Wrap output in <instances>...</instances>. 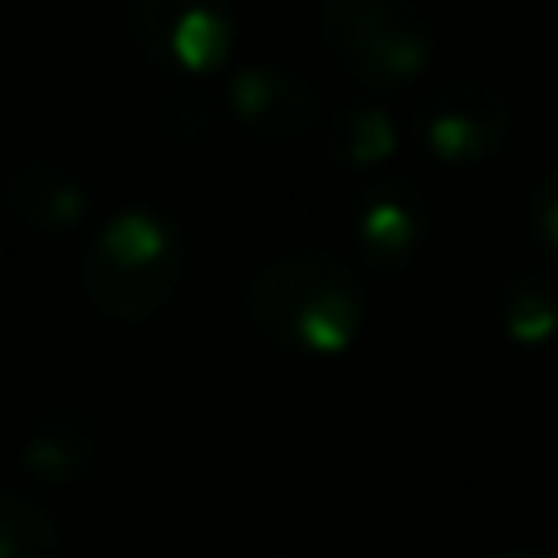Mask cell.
Here are the masks:
<instances>
[{"instance_id": "6da1fadb", "label": "cell", "mask_w": 558, "mask_h": 558, "mask_svg": "<svg viewBox=\"0 0 558 558\" xmlns=\"http://www.w3.org/2000/svg\"><path fill=\"white\" fill-rule=\"evenodd\" d=\"M245 314L270 348L299 357H333L363 333V289L333 255L289 251L251 279Z\"/></svg>"}, {"instance_id": "7a4b0ae2", "label": "cell", "mask_w": 558, "mask_h": 558, "mask_svg": "<svg viewBox=\"0 0 558 558\" xmlns=\"http://www.w3.org/2000/svg\"><path fill=\"white\" fill-rule=\"evenodd\" d=\"M186 279V235L153 206L108 216L84 255V294L113 324H147Z\"/></svg>"}, {"instance_id": "3957f363", "label": "cell", "mask_w": 558, "mask_h": 558, "mask_svg": "<svg viewBox=\"0 0 558 558\" xmlns=\"http://www.w3.org/2000/svg\"><path fill=\"white\" fill-rule=\"evenodd\" d=\"M318 39L328 64L373 94L416 84L436 59V20L422 0H324Z\"/></svg>"}, {"instance_id": "277c9868", "label": "cell", "mask_w": 558, "mask_h": 558, "mask_svg": "<svg viewBox=\"0 0 558 558\" xmlns=\"http://www.w3.org/2000/svg\"><path fill=\"white\" fill-rule=\"evenodd\" d=\"M123 35L157 74L211 78L235 59V10L231 0H123Z\"/></svg>"}, {"instance_id": "5b68a950", "label": "cell", "mask_w": 558, "mask_h": 558, "mask_svg": "<svg viewBox=\"0 0 558 558\" xmlns=\"http://www.w3.org/2000/svg\"><path fill=\"white\" fill-rule=\"evenodd\" d=\"M416 143L441 167H485L510 147L514 113L500 88L481 78H446L416 104Z\"/></svg>"}, {"instance_id": "8992f818", "label": "cell", "mask_w": 558, "mask_h": 558, "mask_svg": "<svg viewBox=\"0 0 558 558\" xmlns=\"http://www.w3.org/2000/svg\"><path fill=\"white\" fill-rule=\"evenodd\" d=\"M226 108L260 143H304L328 118L314 78L294 64H275V59H251V64L231 69Z\"/></svg>"}, {"instance_id": "52a82bcc", "label": "cell", "mask_w": 558, "mask_h": 558, "mask_svg": "<svg viewBox=\"0 0 558 558\" xmlns=\"http://www.w3.org/2000/svg\"><path fill=\"white\" fill-rule=\"evenodd\" d=\"M426 235H432V206H426V196L412 182L397 177V182H377L357 196L353 241H357V255L377 275H402L422 255Z\"/></svg>"}, {"instance_id": "ba28073f", "label": "cell", "mask_w": 558, "mask_h": 558, "mask_svg": "<svg viewBox=\"0 0 558 558\" xmlns=\"http://www.w3.org/2000/svg\"><path fill=\"white\" fill-rule=\"evenodd\" d=\"M98 456H104V426L84 402H59L35 422L25 441V475L39 485H78L94 475Z\"/></svg>"}, {"instance_id": "9c48e42d", "label": "cell", "mask_w": 558, "mask_h": 558, "mask_svg": "<svg viewBox=\"0 0 558 558\" xmlns=\"http://www.w3.org/2000/svg\"><path fill=\"white\" fill-rule=\"evenodd\" d=\"M5 211L39 235H69L88 216V186L59 162H20L5 177Z\"/></svg>"}, {"instance_id": "30bf717a", "label": "cell", "mask_w": 558, "mask_h": 558, "mask_svg": "<svg viewBox=\"0 0 558 558\" xmlns=\"http://www.w3.org/2000/svg\"><path fill=\"white\" fill-rule=\"evenodd\" d=\"M397 147H402V128L373 98L338 104L324 118V153L338 172H377L397 157Z\"/></svg>"}, {"instance_id": "8fae6325", "label": "cell", "mask_w": 558, "mask_h": 558, "mask_svg": "<svg viewBox=\"0 0 558 558\" xmlns=\"http://www.w3.org/2000/svg\"><path fill=\"white\" fill-rule=\"evenodd\" d=\"M0 558H59V520L39 495L0 490Z\"/></svg>"}, {"instance_id": "7c38bea8", "label": "cell", "mask_w": 558, "mask_h": 558, "mask_svg": "<svg viewBox=\"0 0 558 558\" xmlns=\"http://www.w3.org/2000/svg\"><path fill=\"white\" fill-rule=\"evenodd\" d=\"M500 328L514 343H549L558 333V294L549 279L514 275L500 289Z\"/></svg>"}, {"instance_id": "4fadbf2b", "label": "cell", "mask_w": 558, "mask_h": 558, "mask_svg": "<svg viewBox=\"0 0 558 558\" xmlns=\"http://www.w3.org/2000/svg\"><path fill=\"white\" fill-rule=\"evenodd\" d=\"M157 123H162V133L172 137V143L192 147V143H202V137H211L216 118H211V104H206L196 88H186V78H177V88H167L162 104H157Z\"/></svg>"}, {"instance_id": "5bb4252c", "label": "cell", "mask_w": 558, "mask_h": 558, "mask_svg": "<svg viewBox=\"0 0 558 558\" xmlns=\"http://www.w3.org/2000/svg\"><path fill=\"white\" fill-rule=\"evenodd\" d=\"M530 231H534V241L558 260V167L530 192Z\"/></svg>"}, {"instance_id": "9a60e30c", "label": "cell", "mask_w": 558, "mask_h": 558, "mask_svg": "<svg viewBox=\"0 0 558 558\" xmlns=\"http://www.w3.org/2000/svg\"><path fill=\"white\" fill-rule=\"evenodd\" d=\"M490 558H558V549H539V544H520V549H495Z\"/></svg>"}]
</instances>
